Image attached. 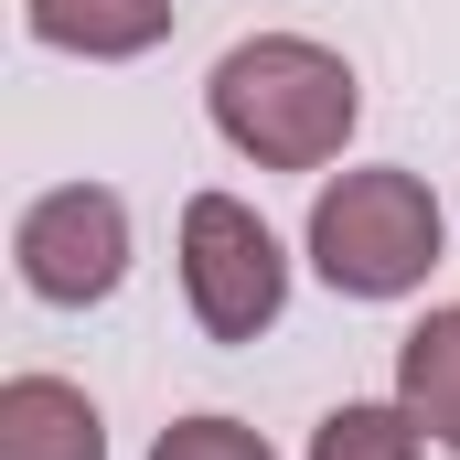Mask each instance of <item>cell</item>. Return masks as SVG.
<instances>
[{"instance_id": "obj_3", "label": "cell", "mask_w": 460, "mask_h": 460, "mask_svg": "<svg viewBox=\"0 0 460 460\" xmlns=\"http://www.w3.org/2000/svg\"><path fill=\"white\" fill-rule=\"evenodd\" d=\"M182 300L215 343H257L279 311H289V257L257 204L235 193H193L182 204Z\"/></svg>"}, {"instance_id": "obj_2", "label": "cell", "mask_w": 460, "mask_h": 460, "mask_svg": "<svg viewBox=\"0 0 460 460\" xmlns=\"http://www.w3.org/2000/svg\"><path fill=\"white\" fill-rule=\"evenodd\" d=\"M311 268L343 300H407V289H429V268H439V193L418 172H396V161L322 182V204H311Z\"/></svg>"}, {"instance_id": "obj_7", "label": "cell", "mask_w": 460, "mask_h": 460, "mask_svg": "<svg viewBox=\"0 0 460 460\" xmlns=\"http://www.w3.org/2000/svg\"><path fill=\"white\" fill-rule=\"evenodd\" d=\"M396 407H407L439 450H460V300L429 311V322L396 343Z\"/></svg>"}, {"instance_id": "obj_6", "label": "cell", "mask_w": 460, "mask_h": 460, "mask_svg": "<svg viewBox=\"0 0 460 460\" xmlns=\"http://www.w3.org/2000/svg\"><path fill=\"white\" fill-rule=\"evenodd\" d=\"M22 22H32V43H54V54L128 65V54H150V43L172 32V0H22Z\"/></svg>"}, {"instance_id": "obj_8", "label": "cell", "mask_w": 460, "mask_h": 460, "mask_svg": "<svg viewBox=\"0 0 460 460\" xmlns=\"http://www.w3.org/2000/svg\"><path fill=\"white\" fill-rule=\"evenodd\" d=\"M311 460H429V450H418V418H407V407L353 396V407H332V418L311 429Z\"/></svg>"}, {"instance_id": "obj_4", "label": "cell", "mask_w": 460, "mask_h": 460, "mask_svg": "<svg viewBox=\"0 0 460 460\" xmlns=\"http://www.w3.org/2000/svg\"><path fill=\"white\" fill-rule=\"evenodd\" d=\"M11 257H22V289H32V300L97 311L118 279H128V204H118L108 182H54V193L22 204Z\"/></svg>"}, {"instance_id": "obj_9", "label": "cell", "mask_w": 460, "mask_h": 460, "mask_svg": "<svg viewBox=\"0 0 460 460\" xmlns=\"http://www.w3.org/2000/svg\"><path fill=\"white\" fill-rule=\"evenodd\" d=\"M150 460H279L257 429H235V418H172L161 439H150Z\"/></svg>"}, {"instance_id": "obj_1", "label": "cell", "mask_w": 460, "mask_h": 460, "mask_svg": "<svg viewBox=\"0 0 460 460\" xmlns=\"http://www.w3.org/2000/svg\"><path fill=\"white\" fill-rule=\"evenodd\" d=\"M204 108L226 128V150H246L257 172H322V161H343L353 118H364V86H353V65L332 43L257 32V43H235L204 75Z\"/></svg>"}, {"instance_id": "obj_5", "label": "cell", "mask_w": 460, "mask_h": 460, "mask_svg": "<svg viewBox=\"0 0 460 460\" xmlns=\"http://www.w3.org/2000/svg\"><path fill=\"white\" fill-rule=\"evenodd\" d=\"M0 460H108V418L65 375H11L0 385Z\"/></svg>"}]
</instances>
